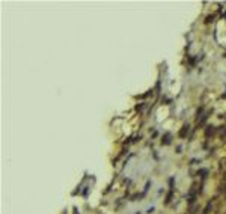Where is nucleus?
<instances>
[{
	"label": "nucleus",
	"instance_id": "f257e3e1",
	"mask_svg": "<svg viewBox=\"0 0 226 214\" xmlns=\"http://www.w3.org/2000/svg\"><path fill=\"white\" fill-rule=\"evenodd\" d=\"M170 137H172L170 133H166L164 137H163V140H161V143H163V145H169V143H170Z\"/></svg>",
	"mask_w": 226,
	"mask_h": 214
},
{
	"label": "nucleus",
	"instance_id": "f03ea898",
	"mask_svg": "<svg viewBox=\"0 0 226 214\" xmlns=\"http://www.w3.org/2000/svg\"><path fill=\"white\" fill-rule=\"evenodd\" d=\"M188 128H190V127H188V124L182 127V130L180 131V136H181V137H186V134H187V133H188Z\"/></svg>",
	"mask_w": 226,
	"mask_h": 214
},
{
	"label": "nucleus",
	"instance_id": "7ed1b4c3",
	"mask_svg": "<svg viewBox=\"0 0 226 214\" xmlns=\"http://www.w3.org/2000/svg\"><path fill=\"white\" fill-rule=\"evenodd\" d=\"M214 131H215L214 127H213V125H208V127H207V131H205V136L208 137L209 134H214Z\"/></svg>",
	"mask_w": 226,
	"mask_h": 214
},
{
	"label": "nucleus",
	"instance_id": "20e7f679",
	"mask_svg": "<svg viewBox=\"0 0 226 214\" xmlns=\"http://www.w3.org/2000/svg\"><path fill=\"white\" fill-rule=\"evenodd\" d=\"M209 113H211V112H208V113H205V115H203V116L201 118V119H199V125H203V124H205V121L208 119V116H209Z\"/></svg>",
	"mask_w": 226,
	"mask_h": 214
},
{
	"label": "nucleus",
	"instance_id": "39448f33",
	"mask_svg": "<svg viewBox=\"0 0 226 214\" xmlns=\"http://www.w3.org/2000/svg\"><path fill=\"white\" fill-rule=\"evenodd\" d=\"M213 18H214V15H209V17H207V23H209V21H213Z\"/></svg>",
	"mask_w": 226,
	"mask_h": 214
}]
</instances>
